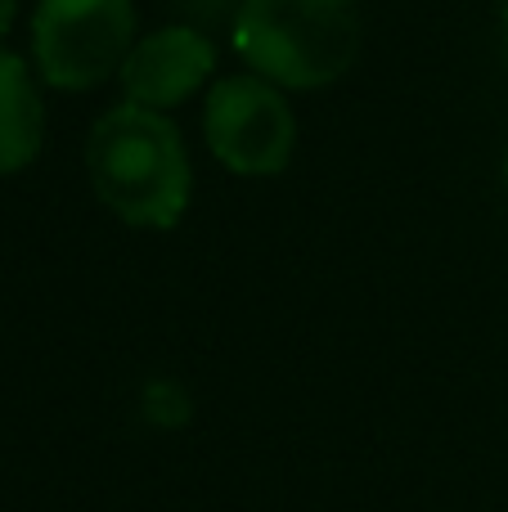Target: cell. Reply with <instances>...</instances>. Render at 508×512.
Instances as JSON below:
<instances>
[{"label":"cell","mask_w":508,"mask_h":512,"mask_svg":"<svg viewBox=\"0 0 508 512\" xmlns=\"http://www.w3.org/2000/svg\"><path fill=\"white\" fill-rule=\"evenodd\" d=\"M86 171L95 198L135 230H171L194 194L189 149L158 108L117 104L86 135Z\"/></svg>","instance_id":"1"},{"label":"cell","mask_w":508,"mask_h":512,"mask_svg":"<svg viewBox=\"0 0 508 512\" xmlns=\"http://www.w3.org/2000/svg\"><path fill=\"white\" fill-rule=\"evenodd\" d=\"M234 50L279 90H320L360 59L356 0H243Z\"/></svg>","instance_id":"2"},{"label":"cell","mask_w":508,"mask_h":512,"mask_svg":"<svg viewBox=\"0 0 508 512\" xmlns=\"http://www.w3.org/2000/svg\"><path fill=\"white\" fill-rule=\"evenodd\" d=\"M135 45V0H36L32 54L54 90H95Z\"/></svg>","instance_id":"3"},{"label":"cell","mask_w":508,"mask_h":512,"mask_svg":"<svg viewBox=\"0 0 508 512\" xmlns=\"http://www.w3.org/2000/svg\"><path fill=\"white\" fill-rule=\"evenodd\" d=\"M203 140L234 176H279L297 149V117L284 90L257 72L216 77L203 99Z\"/></svg>","instance_id":"4"},{"label":"cell","mask_w":508,"mask_h":512,"mask_svg":"<svg viewBox=\"0 0 508 512\" xmlns=\"http://www.w3.org/2000/svg\"><path fill=\"white\" fill-rule=\"evenodd\" d=\"M212 72H216V45L198 27L171 23L131 45L117 81H122L126 104L167 113V108L185 104L189 95H198L212 81Z\"/></svg>","instance_id":"5"},{"label":"cell","mask_w":508,"mask_h":512,"mask_svg":"<svg viewBox=\"0 0 508 512\" xmlns=\"http://www.w3.org/2000/svg\"><path fill=\"white\" fill-rule=\"evenodd\" d=\"M45 135V113L36 81L18 54L0 45V176H14L36 158Z\"/></svg>","instance_id":"6"},{"label":"cell","mask_w":508,"mask_h":512,"mask_svg":"<svg viewBox=\"0 0 508 512\" xmlns=\"http://www.w3.org/2000/svg\"><path fill=\"white\" fill-rule=\"evenodd\" d=\"M14 14H18V0H0V41H5L9 27H14Z\"/></svg>","instance_id":"7"},{"label":"cell","mask_w":508,"mask_h":512,"mask_svg":"<svg viewBox=\"0 0 508 512\" xmlns=\"http://www.w3.org/2000/svg\"><path fill=\"white\" fill-rule=\"evenodd\" d=\"M504 54H508V0H504Z\"/></svg>","instance_id":"8"},{"label":"cell","mask_w":508,"mask_h":512,"mask_svg":"<svg viewBox=\"0 0 508 512\" xmlns=\"http://www.w3.org/2000/svg\"><path fill=\"white\" fill-rule=\"evenodd\" d=\"M504 189H508V153H504Z\"/></svg>","instance_id":"9"}]
</instances>
